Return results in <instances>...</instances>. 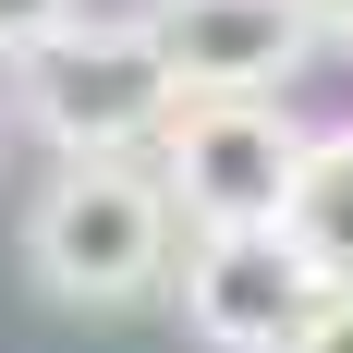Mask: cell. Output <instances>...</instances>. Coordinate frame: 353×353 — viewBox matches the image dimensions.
I'll return each instance as SVG.
<instances>
[{
  "instance_id": "1",
  "label": "cell",
  "mask_w": 353,
  "mask_h": 353,
  "mask_svg": "<svg viewBox=\"0 0 353 353\" xmlns=\"http://www.w3.org/2000/svg\"><path fill=\"white\" fill-rule=\"evenodd\" d=\"M171 232H183V208H171L159 171H134V159H61L49 195L25 208V268L61 305H146L183 268Z\"/></svg>"
},
{
  "instance_id": "2",
  "label": "cell",
  "mask_w": 353,
  "mask_h": 353,
  "mask_svg": "<svg viewBox=\"0 0 353 353\" xmlns=\"http://www.w3.org/2000/svg\"><path fill=\"white\" fill-rule=\"evenodd\" d=\"M12 98H25L37 146H61V159H134V146L171 134L183 85H171V61H159L146 12L134 25H85V12H73L49 49L12 61Z\"/></svg>"
},
{
  "instance_id": "3",
  "label": "cell",
  "mask_w": 353,
  "mask_h": 353,
  "mask_svg": "<svg viewBox=\"0 0 353 353\" xmlns=\"http://www.w3.org/2000/svg\"><path fill=\"white\" fill-rule=\"evenodd\" d=\"M146 159H159V183H171V208L195 232H244V219H292L305 122L281 98H183Z\"/></svg>"
},
{
  "instance_id": "4",
  "label": "cell",
  "mask_w": 353,
  "mask_h": 353,
  "mask_svg": "<svg viewBox=\"0 0 353 353\" xmlns=\"http://www.w3.org/2000/svg\"><path fill=\"white\" fill-rule=\"evenodd\" d=\"M317 305H329V281L292 244V219H244V232H195L183 244V329L208 353H292V329Z\"/></svg>"
},
{
  "instance_id": "5",
  "label": "cell",
  "mask_w": 353,
  "mask_h": 353,
  "mask_svg": "<svg viewBox=\"0 0 353 353\" xmlns=\"http://www.w3.org/2000/svg\"><path fill=\"white\" fill-rule=\"evenodd\" d=\"M146 37L183 98H281L317 61V0H146Z\"/></svg>"
},
{
  "instance_id": "6",
  "label": "cell",
  "mask_w": 353,
  "mask_h": 353,
  "mask_svg": "<svg viewBox=\"0 0 353 353\" xmlns=\"http://www.w3.org/2000/svg\"><path fill=\"white\" fill-rule=\"evenodd\" d=\"M292 244L317 256V281L353 292V122L305 134V183H292Z\"/></svg>"
},
{
  "instance_id": "7",
  "label": "cell",
  "mask_w": 353,
  "mask_h": 353,
  "mask_svg": "<svg viewBox=\"0 0 353 353\" xmlns=\"http://www.w3.org/2000/svg\"><path fill=\"white\" fill-rule=\"evenodd\" d=\"M61 25H73V0H0V61H25V49H49Z\"/></svg>"
},
{
  "instance_id": "8",
  "label": "cell",
  "mask_w": 353,
  "mask_h": 353,
  "mask_svg": "<svg viewBox=\"0 0 353 353\" xmlns=\"http://www.w3.org/2000/svg\"><path fill=\"white\" fill-rule=\"evenodd\" d=\"M292 353H353V292H329V305H317V317H305V329H292Z\"/></svg>"
},
{
  "instance_id": "9",
  "label": "cell",
  "mask_w": 353,
  "mask_h": 353,
  "mask_svg": "<svg viewBox=\"0 0 353 353\" xmlns=\"http://www.w3.org/2000/svg\"><path fill=\"white\" fill-rule=\"evenodd\" d=\"M317 25H329V37H353V0H317Z\"/></svg>"
}]
</instances>
